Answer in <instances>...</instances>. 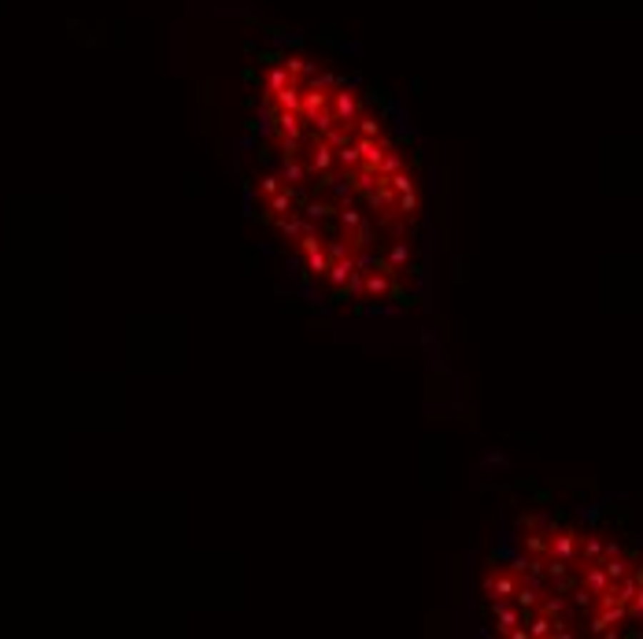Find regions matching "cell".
I'll return each instance as SVG.
<instances>
[{"mask_svg": "<svg viewBox=\"0 0 643 639\" xmlns=\"http://www.w3.org/2000/svg\"><path fill=\"white\" fill-rule=\"evenodd\" d=\"M389 185L396 188V193H414V178L407 174V170H396V174L389 178Z\"/></svg>", "mask_w": 643, "mask_h": 639, "instance_id": "cell-23", "label": "cell"}, {"mask_svg": "<svg viewBox=\"0 0 643 639\" xmlns=\"http://www.w3.org/2000/svg\"><path fill=\"white\" fill-rule=\"evenodd\" d=\"M337 163V148L322 137L318 144H314V159H311V170H318V174H329V166Z\"/></svg>", "mask_w": 643, "mask_h": 639, "instance_id": "cell-10", "label": "cell"}, {"mask_svg": "<svg viewBox=\"0 0 643 639\" xmlns=\"http://www.w3.org/2000/svg\"><path fill=\"white\" fill-rule=\"evenodd\" d=\"M337 218H340V226H344L348 233H355L362 222H367V218H362L359 211H355V203H348V207H337Z\"/></svg>", "mask_w": 643, "mask_h": 639, "instance_id": "cell-15", "label": "cell"}, {"mask_svg": "<svg viewBox=\"0 0 643 639\" xmlns=\"http://www.w3.org/2000/svg\"><path fill=\"white\" fill-rule=\"evenodd\" d=\"M518 569H510V573H488L484 577V595L492 603H503V599H514L518 595Z\"/></svg>", "mask_w": 643, "mask_h": 639, "instance_id": "cell-2", "label": "cell"}, {"mask_svg": "<svg viewBox=\"0 0 643 639\" xmlns=\"http://www.w3.org/2000/svg\"><path fill=\"white\" fill-rule=\"evenodd\" d=\"M396 211L403 218H414L418 215V193H399L396 196Z\"/></svg>", "mask_w": 643, "mask_h": 639, "instance_id": "cell-19", "label": "cell"}, {"mask_svg": "<svg viewBox=\"0 0 643 639\" xmlns=\"http://www.w3.org/2000/svg\"><path fill=\"white\" fill-rule=\"evenodd\" d=\"M304 203V193L299 188H281V193H274L270 203H266V218H285V215H296L292 207Z\"/></svg>", "mask_w": 643, "mask_h": 639, "instance_id": "cell-4", "label": "cell"}, {"mask_svg": "<svg viewBox=\"0 0 643 639\" xmlns=\"http://www.w3.org/2000/svg\"><path fill=\"white\" fill-rule=\"evenodd\" d=\"M359 137H381V126H377V119H370V115H359Z\"/></svg>", "mask_w": 643, "mask_h": 639, "instance_id": "cell-24", "label": "cell"}, {"mask_svg": "<svg viewBox=\"0 0 643 639\" xmlns=\"http://www.w3.org/2000/svg\"><path fill=\"white\" fill-rule=\"evenodd\" d=\"M299 248H304V255H307V251H318V248H326V244H322V237H318L314 229H307L304 237H299Z\"/></svg>", "mask_w": 643, "mask_h": 639, "instance_id": "cell-26", "label": "cell"}, {"mask_svg": "<svg viewBox=\"0 0 643 639\" xmlns=\"http://www.w3.org/2000/svg\"><path fill=\"white\" fill-rule=\"evenodd\" d=\"M396 196H399V193H396V188H392V185H381V188H377V193L370 196V203H374L377 211H384V207H396Z\"/></svg>", "mask_w": 643, "mask_h": 639, "instance_id": "cell-20", "label": "cell"}, {"mask_svg": "<svg viewBox=\"0 0 643 639\" xmlns=\"http://www.w3.org/2000/svg\"><path fill=\"white\" fill-rule=\"evenodd\" d=\"M496 606V628L503 632V635H514V628H522V621H525V610L514 603V599H503V603H492Z\"/></svg>", "mask_w": 643, "mask_h": 639, "instance_id": "cell-3", "label": "cell"}, {"mask_svg": "<svg viewBox=\"0 0 643 639\" xmlns=\"http://www.w3.org/2000/svg\"><path fill=\"white\" fill-rule=\"evenodd\" d=\"M296 78L289 74V67H277V63H270V71H266V89H270V96L277 93V89H285V85H292Z\"/></svg>", "mask_w": 643, "mask_h": 639, "instance_id": "cell-13", "label": "cell"}, {"mask_svg": "<svg viewBox=\"0 0 643 639\" xmlns=\"http://www.w3.org/2000/svg\"><path fill=\"white\" fill-rule=\"evenodd\" d=\"M285 67H289V74H292V78H314V67H311L307 59H299V56H289V59H285Z\"/></svg>", "mask_w": 643, "mask_h": 639, "instance_id": "cell-21", "label": "cell"}, {"mask_svg": "<svg viewBox=\"0 0 643 639\" xmlns=\"http://www.w3.org/2000/svg\"><path fill=\"white\" fill-rule=\"evenodd\" d=\"M396 170H403V156L389 148V152H384V159H381V166H377V174H381V178H392Z\"/></svg>", "mask_w": 643, "mask_h": 639, "instance_id": "cell-17", "label": "cell"}, {"mask_svg": "<svg viewBox=\"0 0 643 639\" xmlns=\"http://www.w3.org/2000/svg\"><path fill=\"white\" fill-rule=\"evenodd\" d=\"M304 215H307L311 222H318V218L337 215V207H333V203H322V200H311V203H304Z\"/></svg>", "mask_w": 643, "mask_h": 639, "instance_id": "cell-18", "label": "cell"}, {"mask_svg": "<svg viewBox=\"0 0 643 639\" xmlns=\"http://www.w3.org/2000/svg\"><path fill=\"white\" fill-rule=\"evenodd\" d=\"M367 296H374V300H381V296H396L392 273H384V270H370V273H367Z\"/></svg>", "mask_w": 643, "mask_h": 639, "instance_id": "cell-7", "label": "cell"}, {"mask_svg": "<svg viewBox=\"0 0 643 639\" xmlns=\"http://www.w3.org/2000/svg\"><path fill=\"white\" fill-rule=\"evenodd\" d=\"M337 163L344 166V170H355V166H362V156H359L355 141H348V144H340V148H337Z\"/></svg>", "mask_w": 643, "mask_h": 639, "instance_id": "cell-14", "label": "cell"}, {"mask_svg": "<svg viewBox=\"0 0 643 639\" xmlns=\"http://www.w3.org/2000/svg\"><path fill=\"white\" fill-rule=\"evenodd\" d=\"M311 81L318 85V89H337V85H340V81H344V78H337V74H314Z\"/></svg>", "mask_w": 643, "mask_h": 639, "instance_id": "cell-27", "label": "cell"}, {"mask_svg": "<svg viewBox=\"0 0 643 639\" xmlns=\"http://www.w3.org/2000/svg\"><path fill=\"white\" fill-rule=\"evenodd\" d=\"M352 273H355V259H352V255H348V259H333L329 270H326V281H329L333 288H344Z\"/></svg>", "mask_w": 643, "mask_h": 639, "instance_id": "cell-9", "label": "cell"}, {"mask_svg": "<svg viewBox=\"0 0 643 639\" xmlns=\"http://www.w3.org/2000/svg\"><path fill=\"white\" fill-rule=\"evenodd\" d=\"M274 104H277V111H299V115H304V89H299V81L285 85V89H277V93H274Z\"/></svg>", "mask_w": 643, "mask_h": 639, "instance_id": "cell-5", "label": "cell"}, {"mask_svg": "<svg viewBox=\"0 0 643 639\" xmlns=\"http://www.w3.org/2000/svg\"><path fill=\"white\" fill-rule=\"evenodd\" d=\"M329 251L326 248H318V251H307V273L311 278H326V270H329Z\"/></svg>", "mask_w": 643, "mask_h": 639, "instance_id": "cell-12", "label": "cell"}, {"mask_svg": "<svg viewBox=\"0 0 643 639\" xmlns=\"http://www.w3.org/2000/svg\"><path fill=\"white\" fill-rule=\"evenodd\" d=\"M304 126H307V119L299 111H281V115H277V134H281V137L304 141Z\"/></svg>", "mask_w": 643, "mask_h": 639, "instance_id": "cell-8", "label": "cell"}, {"mask_svg": "<svg viewBox=\"0 0 643 639\" xmlns=\"http://www.w3.org/2000/svg\"><path fill=\"white\" fill-rule=\"evenodd\" d=\"M329 108H333V115H337V126H344V130L355 134V122H359V115H362V104H359V96H355V85H352V81H340V85H337Z\"/></svg>", "mask_w": 643, "mask_h": 639, "instance_id": "cell-1", "label": "cell"}, {"mask_svg": "<svg viewBox=\"0 0 643 639\" xmlns=\"http://www.w3.org/2000/svg\"><path fill=\"white\" fill-rule=\"evenodd\" d=\"M304 178H307V170H304V166H299L296 159H285V170H281V181H292V185L299 188V185H304Z\"/></svg>", "mask_w": 643, "mask_h": 639, "instance_id": "cell-22", "label": "cell"}, {"mask_svg": "<svg viewBox=\"0 0 643 639\" xmlns=\"http://www.w3.org/2000/svg\"><path fill=\"white\" fill-rule=\"evenodd\" d=\"M259 193H263V200H270L274 193H281V178H274V174L259 178Z\"/></svg>", "mask_w": 643, "mask_h": 639, "instance_id": "cell-25", "label": "cell"}, {"mask_svg": "<svg viewBox=\"0 0 643 639\" xmlns=\"http://www.w3.org/2000/svg\"><path fill=\"white\" fill-rule=\"evenodd\" d=\"M277 229H281V237L296 241V237H304V233H307V229H314V226H311V218H299V215H285V218H277Z\"/></svg>", "mask_w": 643, "mask_h": 639, "instance_id": "cell-11", "label": "cell"}, {"mask_svg": "<svg viewBox=\"0 0 643 639\" xmlns=\"http://www.w3.org/2000/svg\"><path fill=\"white\" fill-rule=\"evenodd\" d=\"M362 292H367V273H359V270H355L352 278H348V285L340 288L337 296H340V300H352V296H362Z\"/></svg>", "mask_w": 643, "mask_h": 639, "instance_id": "cell-16", "label": "cell"}, {"mask_svg": "<svg viewBox=\"0 0 643 639\" xmlns=\"http://www.w3.org/2000/svg\"><path fill=\"white\" fill-rule=\"evenodd\" d=\"M329 108V100H326V89H318V85H311V89H304V119H307V126Z\"/></svg>", "mask_w": 643, "mask_h": 639, "instance_id": "cell-6", "label": "cell"}]
</instances>
